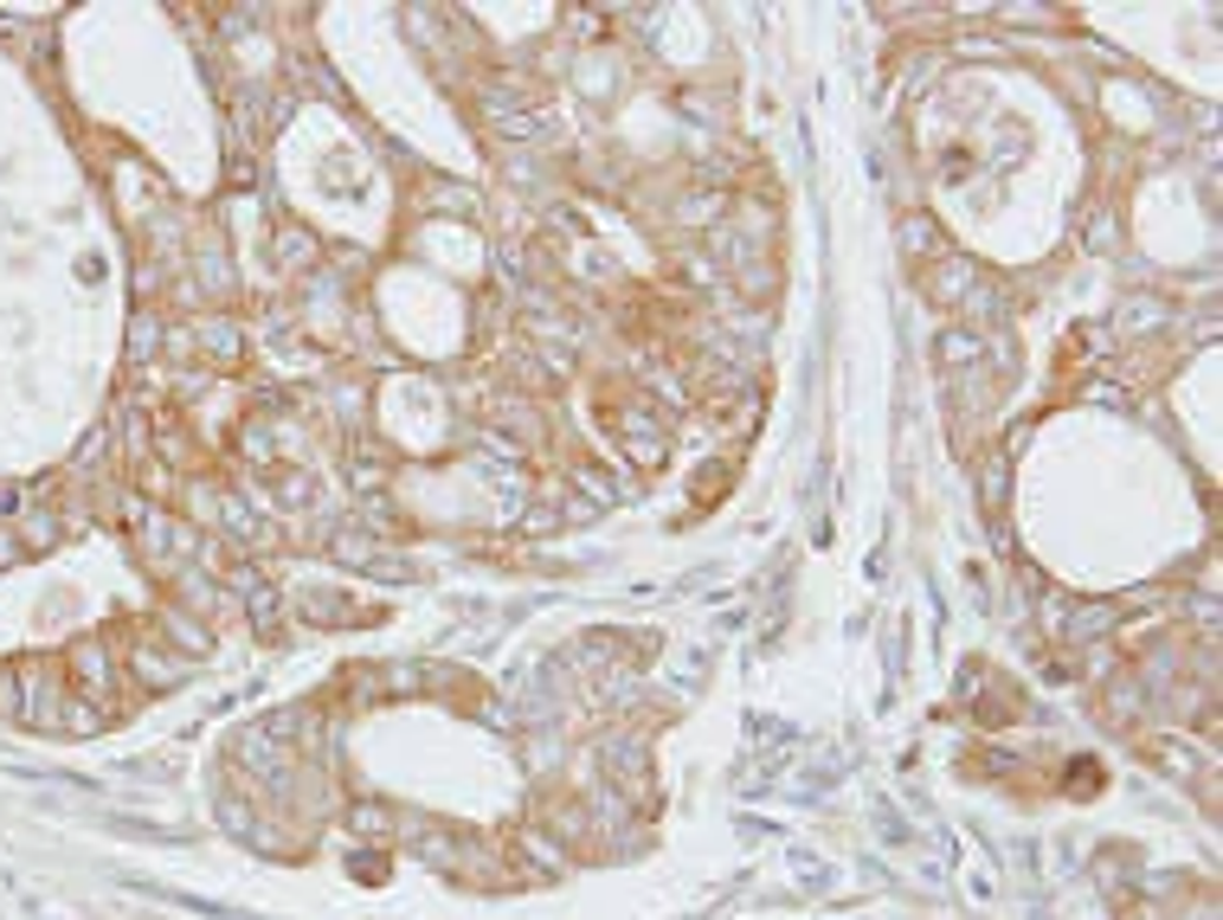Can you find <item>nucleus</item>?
Segmentation results:
<instances>
[{
    "label": "nucleus",
    "mask_w": 1223,
    "mask_h": 920,
    "mask_svg": "<svg viewBox=\"0 0 1223 920\" xmlns=\"http://www.w3.org/2000/svg\"><path fill=\"white\" fill-rule=\"evenodd\" d=\"M77 689H90V696H103L110 683H117V670H110V650L103 643H77Z\"/></svg>",
    "instance_id": "obj_1"
},
{
    "label": "nucleus",
    "mask_w": 1223,
    "mask_h": 920,
    "mask_svg": "<svg viewBox=\"0 0 1223 920\" xmlns=\"http://www.w3.org/2000/svg\"><path fill=\"white\" fill-rule=\"evenodd\" d=\"M136 670H143V683H155V689H168V683L187 676V670H181L168 650H155V643H136Z\"/></svg>",
    "instance_id": "obj_2"
},
{
    "label": "nucleus",
    "mask_w": 1223,
    "mask_h": 920,
    "mask_svg": "<svg viewBox=\"0 0 1223 920\" xmlns=\"http://www.w3.org/2000/svg\"><path fill=\"white\" fill-rule=\"evenodd\" d=\"M52 535H59V522H52V515H33V522H26V548H46Z\"/></svg>",
    "instance_id": "obj_3"
},
{
    "label": "nucleus",
    "mask_w": 1223,
    "mask_h": 920,
    "mask_svg": "<svg viewBox=\"0 0 1223 920\" xmlns=\"http://www.w3.org/2000/svg\"><path fill=\"white\" fill-rule=\"evenodd\" d=\"M20 548H26V541H13V535H0V561H20Z\"/></svg>",
    "instance_id": "obj_4"
}]
</instances>
